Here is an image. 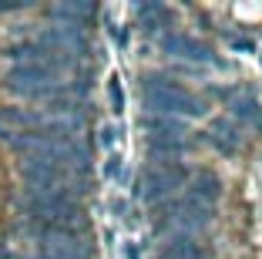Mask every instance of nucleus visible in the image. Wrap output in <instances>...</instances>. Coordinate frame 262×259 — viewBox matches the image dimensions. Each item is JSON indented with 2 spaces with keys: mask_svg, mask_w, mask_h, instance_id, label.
Listing matches in <instances>:
<instances>
[{
  "mask_svg": "<svg viewBox=\"0 0 262 259\" xmlns=\"http://www.w3.org/2000/svg\"><path fill=\"white\" fill-rule=\"evenodd\" d=\"M124 259H138V246H131V249L124 252Z\"/></svg>",
  "mask_w": 262,
  "mask_h": 259,
  "instance_id": "obj_12",
  "label": "nucleus"
},
{
  "mask_svg": "<svg viewBox=\"0 0 262 259\" xmlns=\"http://www.w3.org/2000/svg\"><path fill=\"white\" fill-rule=\"evenodd\" d=\"M118 172H121V158L111 155V158H108V175H118Z\"/></svg>",
  "mask_w": 262,
  "mask_h": 259,
  "instance_id": "obj_10",
  "label": "nucleus"
},
{
  "mask_svg": "<svg viewBox=\"0 0 262 259\" xmlns=\"http://www.w3.org/2000/svg\"><path fill=\"white\" fill-rule=\"evenodd\" d=\"M141 125L151 131V142H168V138H175V135H185V125L168 118V114H158V118H155V114H145Z\"/></svg>",
  "mask_w": 262,
  "mask_h": 259,
  "instance_id": "obj_5",
  "label": "nucleus"
},
{
  "mask_svg": "<svg viewBox=\"0 0 262 259\" xmlns=\"http://www.w3.org/2000/svg\"><path fill=\"white\" fill-rule=\"evenodd\" d=\"M188 182V168L178 165V162H155L151 168H148L145 175L138 178V195L145 198V202H165V198L171 195L175 189H182V185Z\"/></svg>",
  "mask_w": 262,
  "mask_h": 259,
  "instance_id": "obj_2",
  "label": "nucleus"
},
{
  "mask_svg": "<svg viewBox=\"0 0 262 259\" xmlns=\"http://www.w3.org/2000/svg\"><path fill=\"white\" fill-rule=\"evenodd\" d=\"M101 145H104V148L115 145V128H104V131H101Z\"/></svg>",
  "mask_w": 262,
  "mask_h": 259,
  "instance_id": "obj_11",
  "label": "nucleus"
},
{
  "mask_svg": "<svg viewBox=\"0 0 262 259\" xmlns=\"http://www.w3.org/2000/svg\"><path fill=\"white\" fill-rule=\"evenodd\" d=\"M0 122L7 125H31V128H44V118L34 111H20V108H0Z\"/></svg>",
  "mask_w": 262,
  "mask_h": 259,
  "instance_id": "obj_7",
  "label": "nucleus"
},
{
  "mask_svg": "<svg viewBox=\"0 0 262 259\" xmlns=\"http://www.w3.org/2000/svg\"><path fill=\"white\" fill-rule=\"evenodd\" d=\"M141 94H145V108L148 111H162V114H192V118H202L205 114V105L199 98L182 88V84L168 81V77H155L148 74L141 81Z\"/></svg>",
  "mask_w": 262,
  "mask_h": 259,
  "instance_id": "obj_1",
  "label": "nucleus"
},
{
  "mask_svg": "<svg viewBox=\"0 0 262 259\" xmlns=\"http://www.w3.org/2000/svg\"><path fill=\"white\" fill-rule=\"evenodd\" d=\"M158 44H162V51L171 54V57H192V61H208V57H212V47L202 44V41L185 37V34H165Z\"/></svg>",
  "mask_w": 262,
  "mask_h": 259,
  "instance_id": "obj_3",
  "label": "nucleus"
},
{
  "mask_svg": "<svg viewBox=\"0 0 262 259\" xmlns=\"http://www.w3.org/2000/svg\"><path fill=\"white\" fill-rule=\"evenodd\" d=\"M219 192H222V182H219V175H212V172H199V175L192 178V185H188V195H195L199 202H215Z\"/></svg>",
  "mask_w": 262,
  "mask_h": 259,
  "instance_id": "obj_6",
  "label": "nucleus"
},
{
  "mask_svg": "<svg viewBox=\"0 0 262 259\" xmlns=\"http://www.w3.org/2000/svg\"><path fill=\"white\" fill-rule=\"evenodd\" d=\"M158 259H205V249H202V246L195 243L192 236H185V232H175V236H168V239L162 243Z\"/></svg>",
  "mask_w": 262,
  "mask_h": 259,
  "instance_id": "obj_4",
  "label": "nucleus"
},
{
  "mask_svg": "<svg viewBox=\"0 0 262 259\" xmlns=\"http://www.w3.org/2000/svg\"><path fill=\"white\" fill-rule=\"evenodd\" d=\"M188 142H182V138H175V142H151V155H185L188 152Z\"/></svg>",
  "mask_w": 262,
  "mask_h": 259,
  "instance_id": "obj_8",
  "label": "nucleus"
},
{
  "mask_svg": "<svg viewBox=\"0 0 262 259\" xmlns=\"http://www.w3.org/2000/svg\"><path fill=\"white\" fill-rule=\"evenodd\" d=\"M108 91H111V105H115V111L121 114V111H124V91H121V84L111 81V84H108Z\"/></svg>",
  "mask_w": 262,
  "mask_h": 259,
  "instance_id": "obj_9",
  "label": "nucleus"
}]
</instances>
